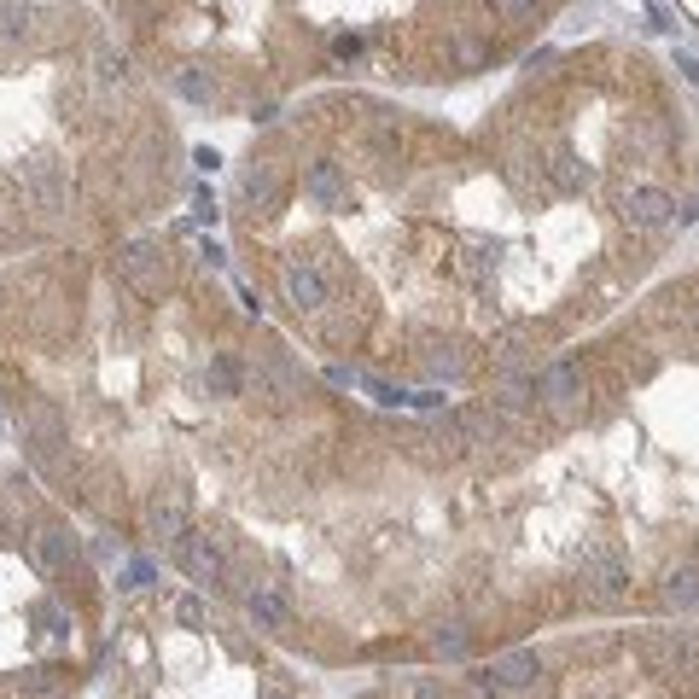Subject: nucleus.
Instances as JSON below:
<instances>
[{
	"label": "nucleus",
	"mask_w": 699,
	"mask_h": 699,
	"mask_svg": "<svg viewBox=\"0 0 699 699\" xmlns=\"http://www.w3.org/2000/svg\"><path fill=\"white\" fill-rule=\"evenodd\" d=\"M496 6L507 12V18H513V24H525V18L536 12V0H496Z\"/></svg>",
	"instance_id": "393cba45"
},
{
	"label": "nucleus",
	"mask_w": 699,
	"mask_h": 699,
	"mask_svg": "<svg viewBox=\"0 0 699 699\" xmlns=\"http://www.w3.org/2000/svg\"><path fill=\"white\" fill-rule=\"evenodd\" d=\"M146 536H152V542H181V536H187V507L175 496H158L146 507Z\"/></svg>",
	"instance_id": "ddd939ff"
},
{
	"label": "nucleus",
	"mask_w": 699,
	"mask_h": 699,
	"mask_svg": "<svg viewBox=\"0 0 699 699\" xmlns=\"http://www.w3.org/2000/svg\"><path fill=\"white\" fill-rule=\"evenodd\" d=\"M548 175H554V187H560V193H571V187L583 181V175H577V158H571V152H560V158L548 164Z\"/></svg>",
	"instance_id": "5701e85b"
},
{
	"label": "nucleus",
	"mask_w": 699,
	"mask_h": 699,
	"mask_svg": "<svg viewBox=\"0 0 699 699\" xmlns=\"http://www.w3.org/2000/svg\"><path fill=\"white\" fill-rule=\"evenodd\" d=\"M426 367H432V379H461L466 373L461 344H426Z\"/></svg>",
	"instance_id": "aec40b11"
},
{
	"label": "nucleus",
	"mask_w": 699,
	"mask_h": 699,
	"mask_svg": "<svg viewBox=\"0 0 699 699\" xmlns=\"http://www.w3.org/2000/svg\"><path fill=\"white\" fill-rule=\"evenodd\" d=\"M280 298L292 303L298 315H315V309H327V274H321V263H309V257H292V263L280 268Z\"/></svg>",
	"instance_id": "7ed1b4c3"
},
{
	"label": "nucleus",
	"mask_w": 699,
	"mask_h": 699,
	"mask_svg": "<svg viewBox=\"0 0 699 699\" xmlns=\"http://www.w3.org/2000/svg\"><path fill=\"white\" fill-rule=\"evenodd\" d=\"M24 187L35 193V204H41L47 216H59V210H65V181H59V169L47 164V158L24 164Z\"/></svg>",
	"instance_id": "f8f14e48"
},
{
	"label": "nucleus",
	"mask_w": 699,
	"mask_h": 699,
	"mask_svg": "<svg viewBox=\"0 0 699 699\" xmlns=\"http://www.w3.org/2000/svg\"><path fill=\"white\" fill-rule=\"evenodd\" d=\"M204 385H210V397H239V385H245V367L233 362V356H216V362L204 367Z\"/></svg>",
	"instance_id": "a211bd4d"
},
{
	"label": "nucleus",
	"mask_w": 699,
	"mask_h": 699,
	"mask_svg": "<svg viewBox=\"0 0 699 699\" xmlns=\"http://www.w3.org/2000/svg\"><path fill=\"white\" fill-rule=\"evenodd\" d=\"M408 699H449L437 682H408Z\"/></svg>",
	"instance_id": "bb28decb"
},
{
	"label": "nucleus",
	"mask_w": 699,
	"mask_h": 699,
	"mask_svg": "<svg viewBox=\"0 0 699 699\" xmlns=\"http://www.w3.org/2000/svg\"><path fill=\"white\" fill-rule=\"evenodd\" d=\"M134 70H129V59H123V53H111V47H105L100 53V82H117V88H123V82H129Z\"/></svg>",
	"instance_id": "4be33fe9"
},
{
	"label": "nucleus",
	"mask_w": 699,
	"mask_h": 699,
	"mask_svg": "<svg viewBox=\"0 0 699 699\" xmlns=\"http://www.w3.org/2000/svg\"><path fill=\"white\" fill-rule=\"evenodd\" d=\"M245 618H251L257 630L280 635L286 624H292V606H286V595H280V589H268V583H257V589H245Z\"/></svg>",
	"instance_id": "9d476101"
},
{
	"label": "nucleus",
	"mask_w": 699,
	"mask_h": 699,
	"mask_svg": "<svg viewBox=\"0 0 699 699\" xmlns=\"http://www.w3.org/2000/svg\"><path fill=\"white\" fill-rule=\"evenodd\" d=\"M239 193H245L251 210H280V199H286V175H280L274 164H251L245 175H239Z\"/></svg>",
	"instance_id": "9b49d317"
},
{
	"label": "nucleus",
	"mask_w": 699,
	"mask_h": 699,
	"mask_svg": "<svg viewBox=\"0 0 699 699\" xmlns=\"http://www.w3.org/2000/svg\"><path fill=\"white\" fill-rule=\"evenodd\" d=\"M175 560H181V571L193 577V583H222L228 577V554H222V542L216 536H204V531H187L181 542H175Z\"/></svg>",
	"instance_id": "20e7f679"
},
{
	"label": "nucleus",
	"mask_w": 699,
	"mask_h": 699,
	"mask_svg": "<svg viewBox=\"0 0 699 699\" xmlns=\"http://www.w3.org/2000/svg\"><path fill=\"white\" fill-rule=\"evenodd\" d=\"M432 653L437 659H466V653H472V630H466V624H437Z\"/></svg>",
	"instance_id": "6ab92c4d"
},
{
	"label": "nucleus",
	"mask_w": 699,
	"mask_h": 699,
	"mask_svg": "<svg viewBox=\"0 0 699 699\" xmlns=\"http://www.w3.org/2000/svg\"><path fill=\"white\" fill-rule=\"evenodd\" d=\"M455 53H461V65H484V41H461Z\"/></svg>",
	"instance_id": "cd10ccee"
},
{
	"label": "nucleus",
	"mask_w": 699,
	"mask_h": 699,
	"mask_svg": "<svg viewBox=\"0 0 699 699\" xmlns=\"http://www.w3.org/2000/svg\"><path fill=\"white\" fill-rule=\"evenodd\" d=\"M204 618H210V612H204V600H199V595H181V600H175V624H187V630H199Z\"/></svg>",
	"instance_id": "b1692460"
},
{
	"label": "nucleus",
	"mask_w": 699,
	"mask_h": 699,
	"mask_svg": "<svg viewBox=\"0 0 699 699\" xmlns=\"http://www.w3.org/2000/svg\"><path fill=\"white\" fill-rule=\"evenodd\" d=\"M333 53H338V59H356V53H362V35H338Z\"/></svg>",
	"instance_id": "a878e982"
},
{
	"label": "nucleus",
	"mask_w": 699,
	"mask_h": 699,
	"mask_svg": "<svg viewBox=\"0 0 699 699\" xmlns=\"http://www.w3.org/2000/svg\"><path fill=\"white\" fill-rule=\"evenodd\" d=\"M531 350H536V327H507V333H501L496 344H490L496 367H507V373H525Z\"/></svg>",
	"instance_id": "2eb2a0df"
},
{
	"label": "nucleus",
	"mask_w": 699,
	"mask_h": 699,
	"mask_svg": "<svg viewBox=\"0 0 699 699\" xmlns=\"http://www.w3.org/2000/svg\"><path fill=\"white\" fill-rule=\"evenodd\" d=\"M531 402H536V373H507L490 408H501V414H519V408H531Z\"/></svg>",
	"instance_id": "f3484780"
},
{
	"label": "nucleus",
	"mask_w": 699,
	"mask_h": 699,
	"mask_svg": "<svg viewBox=\"0 0 699 699\" xmlns=\"http://www.w3.org/2000/svg\"><path fill=\"white\" fill-rule=\"evenodd\" d=\"M478 676H484L496 694L525 699V694H536V688H542V659H536L531 647H519V653H501V659H490Z\"/></svg>",
	"instance_id": "f03ea898"
},
{
	"label": "nucleus",
	"mask_w": 699,
	"mask_h": 699,
	"mask_svg": "<svg viewBox=\"0 0 699 699\" xmlns=\"http://www.w3.org/2000/svg\"><path fill=\"white\" fill-rule=\"evenodd\" d=\"M583 583H589V595H595L600 606H612V600L624 595V583H630V571H624V560H618V554H606V548H595V554L583 560Z\"/></svg>",
	"instance_id": "6e6552de"
},
{
	"label": "nucleus",
	"mask_w": 699,
	"mask_h": 699,
	"mask_svg": "<svg viewBox=\"0 0 699 699\" xmlns=\"http://www.w3.org/2000/svg\"><path fill=\"white\" fill-rule=\"evenodd\" d=\"M263 699H286V694H263Z\"/></svg>",
	"instance_id": "c756f323"
},
{
	"label": "nucleus",
	"mask_w": 699,
	"mask_h": 699,
	"mask_svg": "<svg viewBox=\"0 0 699 699\" xmlns=\"http://www.w3.org/2000/svg\"><path fill=\"white\" fill-rule=\"evenodd\" d=\"M251 385H257L263 397H274V402L303 397V379H298V367H292V356H286V350H274V356H263V362L251 367Z\"/></svg>",
	"instance_id": "0eeeda50"
},
{
	"label": "nucleus",
	"mask_w": 699,
	"mask_h": 699,
	"mask_svg": "<svg viewBox=\"0 0 699 699\" xmlns=\"http://www.w3.org/2000/svg\"><path fill=\"white\" fill-rule=\"evenodd\" d=\"M303 193L321 204V210H344V204H350V181H344V169H338L333 158H321V164L303 169Z\"/></svg>",
	"instance_id": "1a4fd4ad"
},
{
	"label": "nucleus",
	"mask_w": 699,
	"mask_h": 699,
	"mask_svg": "<svg viewBox=\"0 0 699 699\" xmlns=\"http://www.w3.org/2000/svg\"><path fill=\"white\" fill-rule=\"evenodd\" d=\"M117 274H123V286L140 292V298H164L169 286V263H164V245H152V239H134L117 251Z\"/></svg>",
	"instance_id": "f257e3e1"
},
{
	"label": "nucleus",
	"mask_w": 699,
	"mask_h": 699,
	"mask_svg": "<svg viewBox=\"0 0 699 699\" xmlns=\"http://www.w3.org/2000/svg\"><path fill=\"white\" fill-rule=\"evenodd\" d=\"M659 600H665L670 612H694V606H699V571H694V566H676V571L665 577Z\"/></svg>",
	"instance_id": "dca6fc26"
},
{
	"label": "nucleus",
	"mask_w": 699,
	"mask_h": 699,
	"mask_svg": "<svg viewBox=\"0 0 699 699\" xmlns=\"http://www.w3.org/2000/svg\"><path fill=\"white\" fill-rule=\"evenodd\" d=\"M536 397L548 402L554 414H577V402H583V373L577 362H554L536 373Z\"/></svg>",
	"instance_id": "423d86ee"
},
{
	"label": "nucleus",
	"mask_w": 699,
	"mask_h": 699,
	"mask_svg": "<svg viewBox=\"0 0 699 699\" xmlns=\"http://www.w3.org/2000/svg\"><path fill=\"white\" fill-rule=\"evenodd\" d=\"M624 222L641 233H659L676 222V199H670L665 187H630L624 193Z\"/></svg>",
	"instance_id": "39448f33"
},
{
	"label": "nucleus",
	"mask_w": 699,
	"mask_h": 699,
	"mask_svg": "<svg viewBox=\"0 0 699 699\" xmlns=\"http://www.w3.org/2000/svg\"><path fill=\"white\" fill-rule=\"evenodd\" d=\"M676 70H682V76H688V82L699 88V59H688V53H676Z\"/></svg>",
	"instance_id": "c85d7f7f"
},
{
	"label": "nucleus",
	"mask_w": 699,
	"mask_h": 699,
	"mask_svg": "<svg viewBox=\"0 0 699 699\" xmlns=\"http://www.w3.org/2000/svg\"><path fill=\"white\" fill-rule=\"evenodd\" d=\"M76 560V536L65 525H47V531H35V566L41 571H70Z\"/></svg>",
	"instance_id": "4468645a"
},
{
	"label": "nucleus",
	"mask_w": 699,
	"mask_h": 699,
	"mask_svg": "<svg viewBox=\"0 0 699 699\" xmlns=\"http://www.w3.org/2000/svg\"><path fill=\"white\" fill-rule=\"evenodd\" d=\"M175 94L193 100V105H216V82L204 70H175Z\"/></svg>",
	"instance_id": "412c9836"
}]
</instances>
